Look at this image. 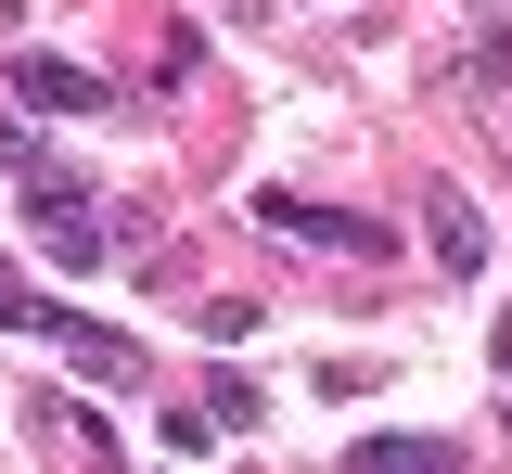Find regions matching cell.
<instances>
[{"label": "cell", "instance_id": "cell-1", "mask_svg": "<svg viewBox=\"0 0 512 474\" xmlns=\"http://www.w3.org/2000/svg\"><path fill=\"white\" fill-rule=\"evenodd\" d=\"M26 231H39L52 270H103L116 257V218H90V193L77 180H39V167H26Z\"/></svg>", "mask_w": 512, "mask_h": 474}, {"label": "cell", "instance_id": "cell-2", "mask_svg": "<svg viewBox=\"0 0 512 474\" xmlns=\"http://www.w3.org/2000/svg\"><path fill=\"white\" fill-rule=\"evenodd\" d=\"M256 218H269L282 244H320V257H397L384 218H346V205H308V193H256Z\"/></svg>", "mask_w": 512, "mask_h": 474}, {"label": "cell", "instance_id": "cell-3", "mask_svg": "<svg viewBox=\"0 0 512 474\" xmlns=\"http://www.w3.org/2000/svg\"><path fill=\"white\" fill-rule=\"evenodd\" d=\"M423 257H436L448 282H474V270H487V205L461 193V180H436V193H423Z\"/></svg>", "mask_w": 512, "mask_h": 474}, {"label": "cell", "instance_id": "cell-4", "mask_svg": "<svg viewBox=\"0 0 512 474\" xmlns=\"http://www.w3.org/2000/svg\"><path fill=\"white\" fill-rule=\"evenodd\" d=\"M13 103H39V116H103L116 90L90 65H64V52H13Z\"/></svg>", "mask_w": 512, "mask_h": 474}, {"label": "cell", "instance_id": "cell-5", "mask_svg": "<svg viewBox=\"0 0 512 474\" xmlns=\"http://www.w3.org/2000/svg\"><path fill=\"white\" fill-rule=\"evenodd\" d=\"M64 346H77V372H103V385H141V346L103 334V321H64Z\"/></svg>", "mask_w": 512, "mask_h": 474}, {"label": "cell", "instance_id": "cell-6", "mask_svg": "<svg viewBox=\"0 0 512 474\" xmlns=\"http://www.w3.org/2000/svg\"><path fill=\"white\" fill-rule=\"evenodd\" d=\"M346 462H359V474H436V462H448V436H359Z\"/></svg>", "mask_w": 512, "mask_h": 474}, {"label": "cell", "instance_id": "cell-7", "mask_svg": "<svg viewBox=\"0 0 512 474\" xmlns=\"http://www.w3.org/2000/svg\"><path fill=\"white\" fill-rule=\"evenodd\" d=\"M448 77H461V90H512V39H500V26H474V39H461V65H448Z\"/></svg>", "mask_w": 512, "mask_h": 474}, {"label": "cell", "instance_id": "cell-8", "mask_svg": "<svg viewBox=\"0 0 512 474\" xmlns=\"http://www.w3.org/2000/svg\"><path fill=\"white\" fill-rule=\"evenodd\" d=\"M64 321H77V308H39V295L13 282V257H0V334H64Z\"/></svg>", "mask_w": 512, "mask_h": 474}, {"label": "cell", "instance_id": "cell-9", "mask_svg": "<svg viewBox=\"0 0 512 474\" xmlns=\"http://www.w3.org/2000/svg\"><path fill=\"white\" fill-rule=\"evenodd\" d=\"M0 167H39V129L26 116H0Z\"/></svg>", "mask_w": 512, "mask_h": 474}, {"label": "cell", "instance_id": "cell-10", "mask_svg": "<svg viewBox=\"0 0 512 474\" xmlns=\"http://www.w3.org/2000/svg\"><path fill=\"white\" fill-rule=\"evenodd\" d=\"M218 13H244V26H269V0H218Z\"/></svg>", "mask_w": 512, "mask_h": 474}]
</instances>
